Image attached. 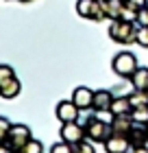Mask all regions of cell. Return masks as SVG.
<instances>
[{"label": "cell", "instance_id": "cell-1", "mask_svg": "<svg viewBox=\"0 0 148 153\" xmlns=\"http://www.w3.org/2000/svg\"><path fill=\"white\" fill-rule=\"evenodd\" d=\"M137 35V24L135 22H126V20H111L109 26V37L118 42V44H131L135 42Z\"/></svg>", "mask_w": 148, "mask_h": 153}, {"label": "cell", "instance_id": "cell-2", "mask_svg": "<svg viewBox=\"0 0 148 153\" xmlns=\"http://www.w3.org/2000/svg\"><path fill=\"white\" fill-rule=\"evenodd\" d=\"M29 140H31V129L26 125H13L7 140H2V147H9L13 153H18L24 149V144Z\"/></svg>", "mask_w": 148, "mask_h": 153}, {"label": "cell", "instance_id": "cell-3", "mask_svg": "<svg viewBox=\"0 0 148 153\" xmlns=\"http://www.w3.org/2000/svg\"><path fill=\"white\" fill-rule=\"evenodd\" d=\"M137 59H135V55L133 53H118L116 57H113V72L118 76H133V72L137 70Z\"/></svg>", "mask_w": 148, "mask_h": 153}, {"label": "cell", "instance_id": "cell-4", "mask_svg": "<svg viewBox=\"0 0 148 153\" xmlns=\"http://www.w3.org/2000/svg\"><path fill=\"white\" fill-rule=\"evenodd\" d=\"M85 131H87V138H89L91 142H102V144L111 138V134H113L111 125L102 123V120H98L96 116H94V120H91L87 127H85Z\"/></svg>", "mask_w": 148, "mask_h": 153}, {"label": "cell", "instance_id": "cell-5", "mask_svg": "<svg viewBox=\"0 0 148 153\" xmlns=\"http://www.w3.org/2000/svg\"><path fill=\"white\" fill-rule=\"evenodd\" d=\"M59 134H61V140H66L70 144H76V142L85 140L87 131H85V127H83L79 120H72V123H63Z\"/></svg>", "mask_w": 148, "mask_h": 153}, {"label": "cell", "instance_id": "cell-6", "mask_svg": "<svg viewBox=\"0 0 148 153\" xmlns=\"http://www.w3.org/2000/svg\"><path fill=\"white\" fill-rule=\"evenodd\" d=\"M81 116V107L76 105L74 101H61L57 105V118L61 123H72V120H79Z\"/></svg>", "mask_w": 148, "mask_h": 153}, {"label": "cell", "instance_id": "cell-7", "mask_svg": "<svg viewBox=\"0 0 148 153\" xmlns=\"http://www.w3.org/2000/svg\"><path fill=\"white\" fill-rule=\"evenodd\" d=\"M133 147L129 142V136H118V134H111V138L105 142V151L107 153H129Z\"/></svg>", "mask_w": 148, "mask_h": 153}, {"label": "cell", "instance_id": "cell-8", "mask_svg": "<svg viewBox=\"0 0 148 153\" xmlns=\"http://www.w3.org/2000/svg\"><path fill=\"white\" fill-rule=\"evenodd\" d=\"M135 125H137V123L133 120L131 114H120V116L113 118V123H111V129H113V134H118V136H129Z\"/></svg>", "mask_w": 148, "mask_h": 153}, {"label": "cell", "instance_id": "cell-9", "mask_svg": "<svg viewBox=\"0 0 148 153\" xmlns=\"http://www.w3.org/2000/svg\"><path fill=\"white\" fill-rule=\"evenodd\" d=\"M94 94L96 92H91L89 88H76L72 94V101L81 109H89V107H94Z\"/></svg>", "mask_w": 148, "mask_h": 153}, {"label": "cell", "instance_id": "cell-10", "mask_svg": "<svg viewBox=\"0 0 148 153\" xmlns=\"http://www.w3.org/2000/svg\"><path fill=\"white\" fill-rule=\"evenodd\" d=\"M129 142L133 149H139V147H146L148 144V131H146V125H135L133 131L129 134Z\"/></svg>", "mask_w": 148, "mask_h": 153}, {"label": "cell", "instance_id": "cell-11", "mask_svg": "<svg viewBox=\"0 0 148 153\" xmlns=\"http://www.w3.org/2000/svg\"><path fill=\"white\" fill-rule=\"evenodd\" d=\"M116 96H111V92H107V90H98V92L94 94V112H98V109H111V103H113Z\"/></svg>", "mask_w": 148, "mask_h": 153}, {"label": "cell", "instance_id": "cell-12", "mask_svg": "<svg viewBox=\"0 0 148 153\" xmlns=\"http://www.w3.org/2000/svg\"><path fill=\"white\" fill-rule=\"evenodd\" d=\"M111 112H113L116 116L120 114H131L133 112V103L129 96H116L113 103H111Z\"/></svg>", "mask_w": 148, "mask_h": 153}, {"label": "cell", "instance_id": "cell-13", "mask_svg": "<svg viewBox=\"0 0 148 153\" xmlns=\"http://www.w3.org/2000/svg\"><path fill=\"white\" fill-rule=\"evenodd\" d=\"M124 9V0H105V11H107V20H120Z\"/></svg>", "mask_w": 148, "mask_h": 153}, {"label": "cell", "instance_id": "cell-14", "mask_svg": "<svg viewBox=\"0 0 148 153\" xmlns=\"http://www.w3.org/2000/svg\"><path fill=\"white\" fill-rule=\"evenodd\" d=\"M20 90H22V85H20V81L18 79H11V81H7V83H2L0 85V96L2 99H15V96L20 94Z\"/></svg>", "mask_w": 148, "mask_h": 153}, {"label": "cell", "instance_id": "cell-15", "mask_svg": "<svg viewBox=\"0 0 148 153\" xmlns=\"http://www.w3.org/2000/svg\"><path fill=\"white\" fill-rule=\"evenodd\" d=\"M131 83H133V90H148V68L139 66L131 76Z\"/></svg>", "mask_w": 148, "mask_h": 153}, {"label": "cell", "instance_id": "cell-16", "mask_svg": "<svg viewBox=\"0 0 148 153\" xmlns=\"http://www.w3.org/2000/svg\"><path fill=\"white\" fill-rule=\"evenodd\" d=\"M94 7H96V0H79V2H76V13H79L81 18H87V20H91Z\"/></svg>", "mask_w": 148, "mask_h": 153}, {"label": "cell", "instance_id": "cell-17", "mask_svg": "<svg viewBox=\"0 0 148 153\" xmlns=\"http://www.w3.org/2000/svg\"><path fill=\"white\" fill-rule=\"evenodd\" d=\"M129 99L133 103V109L144 107V105H148V90H133V94H129Z\"/></svg>", "mask_w": 148, "mask_h": 153}, {"label": "cell", "instance_id": "cell-18", "mask_svg": "<svg viewBox=\"0 0 148 153\" xmlns=\"http://www.w3.org/2000/svg\"><path fill=\"white\" fill-rule=\"evenodd\" d=\"M131 116H133V120H135L137 125H148V105L135 107V109L131 112Z\"/></svg>", "mask_w": 148, "mask_h": 153}, {"label": "cell", "instance_id": "cell-19", "mask_svg": "<svg viewBox=\"0 0 148 153\" xmlns=\"http://www.w3.org/2000/svg\"><path fill=\"white\" fill-rule=\"evenodd\" d=\"M72 151H74V153H96V149H94V144H91V140H89V142H87V140H81V142L72 144Z\"/></svg>", "mask_w": 148, "mask_h": 153}, {"label": "cell", "instance_id": "cell-20", "mask_svg": "<svg viewBox=\"0 0 148 153\" xmlns=\"http://www.w3.org/2000/svg\"><path fill=\"white\" fill-rule=\"evenodd\" d=\"M18 153H44V147H41L39 140H33V138H31V140L24 144V149L18 151Z\"/></svg>", "mask_w": 148, "mask_h": 153}, {"label": "cell", "instance_id": "cell-21", "mask_svg": "<svg viewBox=\"0 0 148 153\" xmlns=\"http://www.w3.org/2000/svg\"><path fill=\"white\" fill-rule=\"evenodd\" d=\"M11 79H15V72H13V68L9 64H2L0 66V85L7 81H11Z\"/></svg>", "mask_w": 148, "mask_h": 153}, {"label": "cell", "instance_id": "cell-22", "mask_svg": "<svg viewBox=\"0 0 148 153\" xmlns=\"http://www.w3.org/2000/svg\"><path fill=\"white\" fill-rule=\"evenodd\" d=\"M135 44H139L142 48H148V26H137Z\"/></svg>", "mask_w": 148, "mask_h": 153}, {"label": "cell", "instance_id": "cell-23", "mask_svg": "<svg viewBox=\"0 0 148 153\" xmlns=\"http://www.w3.org/2000/svg\"><path fill=\"white\" fill-rule=\"evenodd\" d=\"M98 120H102V123H107V125H111L113 123V118H116V114L111 112V109H98V112L94 114Z\"/></svg>", "mask_w": 148, "mask_h": 153}, {"label": "cell", "instance_id": "cell-24", "mask_svg": "<svg viewBox=\"0 0 148 153\" xmlns=\"http://www.w3.org/2000/svg\"><path fill=\"white\" fill-rule=\"evenodd\" d=\"M50 153H74V151H72V144H70V142L61 140V142H57V144H52Z\"/></svg>", "mask_w": 148, "mask_h": 153}, {"label": "cell", "instance_id": "cell-25", "mask_svg": "<svg viewBox=\"0 0 148 153\" xmlns=\"http://www.w3.org/2000/svg\"><path fill=\"white\" fill-rule=\"evenodd\" d=\"M11 127H13V125H11L9 120H7L4 116L0 118V142H2V140H7V136H9V131H11Z\"/></svg>", "mask_w": 148, "mask_h": 153}, {"label": "cell", "instance_id": "cell-26", "mask_svg": "<svg viewBox=\"0 0 148 153\" xmlns=\"http://www.w3.org/2000/svg\"><path fill=\"white\" fill-rule=\"evenodd\" d=\"M137 26H148V7H142L137 16Z\"/></svg>", "mask_w": 148, "mask_h": 153}, {"label": "cell", "instance_id": "cell-27", "mask_svg": "<svg viewBox=\"0 0 148 153\" xmlns=\"http://www.w3.org/2000/svg\"><path fill=\"white\" fill-rule=\"evenodd\" d=\"M126 2H131L133 7H137V9H142V7H148V0H126Z\"/></svg>", "mask_w": 148, "mask_h": 153}, {"label": "cell", "instance_id": "cell-28", "mask_svg": "<svg viewBox=\"0 0 148 153\" xmlns=\"http://www.w3.org/2000/svg\"><path fill=\"white\" fill-rule=\"evenodd\" d=\"M133 153H148L146 147H139V149H133Z\"/></svg>", "mask_w": 148, "mask_h": 153}, {"label": "cell", "instance_id": "cell-29", "mask_svg": "<svg viewBox=\"0 0 148 153\" xmlns=\"http://www.w3.org/2000/svg\"><path fill=\"white\" fill-rule=\"evenodd\" d=\"M20 2H31V0H20Z\"/></svg>", "mask_w": 148, "mask_h": 153}, {"label": "cell", "instance_id": "cell-30", "mask_svg": "<svg viewBox=\"0 0 148 153\" xmlns=\"http://www.w3.org/2000/svg\"><path fill=\"white\" fill-rule=\"evenodd\" d=\"M146 131H148V125H146Z\"/></svg>", "mask_w": 148, "mask_h": 153}]
</instances>
